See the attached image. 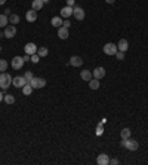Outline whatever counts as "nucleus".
Masks as SVG:
<instances>
[{
  "instance_id": "nucleus-22",
  "label": "nucleus",
  "mask_w": 148,
  "mask_h": 165,
  "mask_svg": "<svg viewBox=\"0 0 148 165\" xmlns=\"http://www.w3.org/2000/svg\"><path fill=\"white\" fill-rule=\"evenodd\" d=\"M130 134H132V131L129 130V128H123V130L120 131L121 140H126V138H130Z\"/></svg>"
},
{
  "instance_id": "nucleus-33",
  "label": "nucleus",
  "mask_w": 148,
  "mask_h": 165,
  "mask_svg": "<svg viewBox=\"0 0 148 165\" xmlns=\"http://www.w3.org/2000/svg\"><path fill=\"white\" fill-rule=\"evenodd\" d=\"M67 6L74 7V0H67Z\"/></svg>"
},
{
  "instance_id": "nucleus-27",
  "label": "nucleus",
  "mask_w": 148,
  "mask_h": 165,
  "mask_svg": "<svg viewBox=\"0 0 148 165\" xmlns=\"http://www.w3.org/2000/svg\"><path fill=\"white\" fill-rule=\"evenodd\" d=\"M3 100H5V103L6 104H14L15 103V97L14 95H5Z\"/></svg>"
},
{
  "instance_id": "nucleus-10",
  "label": "nucleus",
  "mask_w": 148,
  "mask_h": 165,
  "mask_svg": "<svg viewBox=\"0 0 148 165\" xmlns=\"http://www.w3.org/2000/svg\"><path fill=\"white\" fill-rule=\"evenodd\" d=\"M92 76H94L95 79L99 80V79H102V77L105 76V69L101 67V66H99V67H95V69L92 70Z\"/></svg>"
},
{
  "instance_id": "nucleus-25",
  "label": "nucleus",
  "mask_w": 148,
  "mask_h": 165,
  "mask_svg": "<svg viewBox=\"0 0 148 165\" xmlns=\"http://www.w3.org/2000/svg\"><path fill=\"white\" fill-rule=\"evenodd\" d=\"M37 54H39V57H46L47 55V48H45V46H41V48L37 49Z\"/></svg>"
},
{
  "instance_id": "nucleus-3",
  "label": "nucleus",
  "mask_w": 148,
  "mask_h": 165,
  "mask_svg": "<svg viewBox=\"0 0 148 165\" xmlns=\"http://www.w3.org/2000/svg\"><path fill=\"white\" fill-rule=\"evenodd\" d=\"M30 85L33 86V89H40V88H45L46 86V80L43 77H33Z\"/></svg>"
},
{
  "instance_id": "nucleus-7",
  "label": "nucleus",
  "mask_w": 148,
  "mask_h": 165,
  "mask_svg": "<svg viewBox=\"0 0 148 165\" xmlns=\"http://www.w3.org/2000/svg\"><path fill=\"white\" fill-rule=\"evenodd\" d=\"M24 62L25 61H24L22 57H14V58H12V62H11V66H12L15 70H20V69H22Z\"/></svg>"
},
{
  "instance_id": "nucleus-24",
  "label": "nucleus",
  "mask_w": 148,
  "mask_h": 165,
  "mask_svg": "<svg viewBox=\"0 0 148 165\" xmlns=\"http://www.w3.org/2000/svg\"><path fill=\"white\" fill-rule=\"evenodd\" d=\"M7 24H9L7 15H0V27H6Z\"/></svg>"
},
{
  "instance_id": "nucleus-26",
  "label": "nucleus",
  "mask_w": 148,
  "mask_h": 165,
  "mask_svg": "<svg viewBox=\"0 0 148 165\" xmlns=\"http://www.w3.org/2000/svg\"><path fill=\"white\" fill-rule=\"evenodd\" d=\"M6 69H7V61L6 60H0V73L6 71Z\"/></svg>"
},
{
  "instance_id": "nucleus-31",
  "label": "nucleus",
  "mask_w": 148,
  "mask_h": 165,
  "mask_svg": "<svg viewBox=\"0 0 148 165\" xmlns=\"http://www.w3.org/2000/svg\"><path fill=\"white\" fill-rule=\"evenodd\" d=\"M62 25H64V27H65V28H70V25H71V22H70V21H68V20H65V21H64V22H62Z\"/></svg>"
},
{
  "instance_id": "nucleus-12",
  "label": "nucleus",
  "mask_w": 148,
  "mask_h": 165,
  "mask_svg": "<svg viewBox=\"0 0 148 165\" xmlns=\"http://www.w3.org/2000/svg\"><path fill=\"white\" fill-rule=\"evenodd\" d=\"M96 162H98V165H110V158L105 153H101V155H98Z\"/></svg>"
},
{
  "instance_id": "nucleus-23",
  "label": "nucleus",
  "mask_w": 148,
  "mask_h": 165,
  "mask_svg": "<svg viewBox=\"0 0 148 165\" xmlns=\"http://www.w3.org/2000/svg\"><path fill=\"white\" fill-rule=\"evenodd\" d=\"M9 22H11V24H18V22H20V15L11 14L9 15Z\"/></svg>"
},
{
  "instance_id": "nucleus-35",
  "label": "nucleus",
  "mask_w": 148,
  "mask_h": 165,
  "mask_svg": "<svg viewBox=\"0 0 148 165\" xmlns=\"http://www.w3.org/2000/svg\"><path fill=\"white\" fill-rule=\"evenodd\" d=\"M3 98H5V97H3V92H2V91H0V103H2V101H3Z\"/></svg>"
},
{
  "instance_id": "nucleus-38",
  "label": "nucleus",
  "mask_w": 148,
  "mask_h": 165,
  "mask_svg": "<svg viewBox=\"0 0 148 165\" xmlns=\"http://www.w3.org/2000/svg\"><path fill=\"white\" fill-rule=\"evenodd\" d=\"M5 3H6V0H0V6H2V5H5Z\"/></svg>"
},
{
  "instance_id": "nucleus-8",
  "label": "nucleus",
  "mask_w": 148,
  "mask_h": 165,
  "mask_svg": "<svg viewBox=\"0 0 148 165\" xmlns=\"http://www.w3.org/2000/svg\"><path fill=\"white\" fill-rule=\"evenodd\" d=\"M73 15H74V18L76 20H79V21H81V20H85V11H83V7H80V6H74L73 7Z\"/></svg>"
},
{
  "instance_id": "nucleus-2",
  "label": "nucleus",
  "mask_w": 148,
  "mask_h": 165,
  "mask_svg": "<svg viewBox=\"0 0 148 165\" xmlns=\"http://www.w3.org/2000/svg\"><path fill=\"white\" fill-rule=\"evenodd\" d=\"M120 146L124 147V149H128V150H130V152H135V150H138L139 143H138L136 140H132V138H126V140H121Z\"/></svg>"
},
{
  "instance_id": "nucleus-6",
  "label": "nucleus",
  "mask_w": 148,
  "mask_h": 165,
  "mask_svg": "<svg viewBox=\"0 0 148 165\" xmlns=\"http://www.w3.org/2000/svg\"><path fill=\"white\" fill-rule=\"evenodd\" d=\"M25 83H28V82L25 80L24 76H15L14 79H12V85H14L15 88H22Z\"/></svg>"
},
{
  "instance_id": "nucleus-28",
  "label": "nucleus",
  "mask_w": 148,
  "mask_h": 165,
  "mask_svg": "<svg viewBox=\"0 0 148 165\" xmlns=\"http://www.w3.org/2000/svg\"><path fill=\"white\" fill-rule=\"evenodd\" d=\"M24 77H25V80H27V82L30 83V82H31V79L34 77V75L31 73V71H25V75H24Z\"/></svg>"
},
{
  "instance_id": "nucleus-21",
  "label": "nucleus",
  "mask_w": 148,
  "mask_h": 165,
  "mask_svg": "<svg viewBox=\"0 0 148 165\" xmlns=\"http://www.w3.org/2000/svg\"><path fill=\"white\" fill-rule=\"evenodd\" d=\"M21 89H22V94H24V95H30V94L33 92V86H31L30 83H25Z\"/></svg>"
},
{
  "instance_id": "nucleus-4",
  "label": "nucleus",
  "mask_w": 148,
  "mask_h": 165,
  "mask_svg": "<svg viewBox=\"0 0 148 165\" xmlns=\"http://www.w3.org/2000/svg\"><path fill=\"white\" fill-rule=\"evenodd\" d=\"M3 34L6 39H12L16 36V27L15 25H6L5 27V31H3Z\"/></svg>"
},
{
  "instance_id": "nucleus-13",
  "label": "nucleus",
  "mask_w": 148,
  "mask_h": 165,
  "mask_svg": "<svg viewBox=\"0 0 148 165\" xmlns=\"http://www.w3.org/2000/svg\"><path fill=\"white\" fill-rule=\"evenodd\" d=\"M25 20H27L28 22H34V21L37 20V12H36L34 9L27 11V12H25Z\"/></svg>"
},
{
  "instance_id": "nucleus-18",
  "label": "nucleus",
  "mask_w": 148,
  "mask_h": 165,
  "mask_svg": "<svg viewBox=\"0 0 148 165\" xmlns=\"http://www.w3.org/2000/svg\"><path fill=\"white\" fill-rule=\"evenodd\" d=\"M43 5H45V3H43L41 0H33V2H31V9H34L36 12H39L41 7H43Z\"/></svg>"
},
{
  "instance_id": "nucleus-17",
  "label": "nucleus",
  "mask_w": 148,
  "mask_h": 165,
  "mask_svg": "<svg viewBox=\"0 0 148 165\" xmlns=\"http://www.w3.org/2000/svg\"><path fill=\"white\" fill-rule=\"evenodd\" d=\"M80 77L85 80V82H89L94 76H92V71H90V70H81V71H80Z\"/></svg>"
},
{
  "instance_id": "nucleus-40",
  "label": "nucleus",
  "mask_w": 148,
  "mask_h": 165,
  "mask_svg": "<svg viewBox=\"0 0 148 165\" xmlns=\"http://www.w3.org/2000/svg\"><path fill=\"white\" fill-rule=\"evenodd\" d=\"M0 52H2V46H0Z\"/></svg>"
},
{
  "instance_id": "nucleus-39",
  "label": "nucleus",
  "mask_w": 148,
  "mask_h": 165,
  "mask_svg": "<svg viewBox=\"0 0 148 165\" xmlns=\"http://www.w3.org/2000/svg\"><path fill=\"white\" fill-rule=\"evenodd\" d=\"M41 2H43V3H47V2H49V0H41Z\"/></svg>"
},
{
  "instance_id": "nucleus-9",
  "label": "nucleus",
  "mask_w": 148,
  "mask_h": 165,
  "mask_svg": "<svg viewBox=\"0 0 148 165\" xmlns=\"http://www.w3.org/2000/svg\"><path fill=\"white\" fill-rule=\"evenodd\" d=\"M37 46H36V43H33V42H30V43H27L25 46H24V51H25V54H28L30 57L34 54H37Z\"/></svg>"
},
{
  "instance_id": "nucleus-5",
  "label": "nucleus",
  "mask_w": 148,
  "mask_h": 165,
  "mask_svg": "<svg viewBox=\"0 0 148 165\" xmlns=\"http://www.w3.org/2000/svg\"><path fill=\"white\" fill-rule=\"evenodd\" d=\"M119 49H117V45H114V43H105L104 45V52L107 55H115V52H117Z\"/></svg>"
},
{
  "instance_id": "nucleus-11",
  "label": "nucleus",
  "mask_w": 148,
  "mask_h": 165,
  "mask_svg": "<svg viewBox=\"0 0 148 165\" xmlns=\"http://www.w3.org/2000/svg\"><path fill=\"white\" fill-rule=\"evenodd\" d=\"M70 66H73V67H81L83 66V60H81L80 57H77V55H73L70 58Z\"/></svg>"
},
{
  "instance_id": "nucleus-37",
  "label": "nucleus",
  "mask_w": 148,
  "mask_h": 165,
  "mask_svg": "<svg viewBox=\"0 0 148 165\" xmlns=\"http://www.w3.org/2000/svg\"><path fill=\"white\" fill-rule=\"evenodd\" d=\"M5 15H11V9H6V11H5Z\"/></svg>"
},
{
  "instance_id": "nucleus-29",
  "label": "nucleus",
  "mask_w": 148,
  "mask_h": 165,
  "mask_svg": "<svg viewBox=\"0 0 148 165\" xmlns=\"http://www.w3.org/2000/svg\"><path fill=\"white\" fill-rule=\"evenodd\" d=\"M30 61H31V62H34V64H37V62L40 61V57H39V54H34V55H31Z\"/></svg>"
},
{
  "instance_id": "nucleus-20",
  "label": "nucleus",
  "mask_w": 148,
  "mask_h": 165,
  "mask_svg": "<svg viewBox=\"0 0 148 165\" xmlns=\"http://www.w3.org/2000/svg\"><path fill=\"white\" fill-rule=\"evenodd\" d=\"M99 85H101L99 80H98V79H95V77H92V79L89 80V88H90V89H98V88H99Z\"/></svg>"
},
{
  "instance_id": "nucleus-19",
  "label": "nucleus",
  "mask_w": 148,
  "mask_h": 165,
  "mask_svg": "<svg viewBox=\"0 0 148 165\" xmlns=\"http://www.w3.org/2000/svg\"><path fill=\"white\" fill-rule=\"evenodd\" d=\"M62 18L61 16H54L52 20H50V24L54 25V27H56V28H59V27H62Z\"/></svg>"
},
{
  "instance_id": "nucleus-30",
  "label": "nucleus",
  "mask_w": 148,
  "mask_h": 165,
  "mask_svg": "<svg viewBox=\"0 0 148 165\" xmlns=\"http://www.w3.org/2000/svg\"><path fill=\"white\" fill-rule=\"evenodd\" d=\"M114 57L117 58V60H124V52H120V51H117Z\"/></svg>"
},
{
  "instance_id": "nucleus-1",
  "label": "nucleus",
  "mask_w": 148,
  "mask_h": 165,
  "mask_svg": "<svg viewBox=\"0 0 148 165\" xmlns=\"http://www.w3.org/2000/svg\"><path fill=\"white\" fill-rule=\"evenodd\" d=\"M12 76L9 73H0V88L3 91H6L11 85H12Z\"/></svg>"
},
{
  "instance_id": "nucleus-32",
  "label": "nucleus",
  "mask_w": 148,
  "mask_h": 165,
  "mask_svg": "<svg viewBox=\"0 0 148 165\" xmlns=\"http://www.w3.org/2000/svg\"><path fill=\"white\" fill-rule=\"evenodd\" d=\"M110 164H111V165H117V164H119V159H110Z\"/></svg>"
},
{
  "instance_id": "nucleus-34",
  "label": "nucleus",
  "mask_w": 148,
  "mask_h": 165,
  "mask_svg": "<svg viewBox=\"0 0 148 165\" xmlns=\"http://www.w3.org/2000/svg\"><path fill=\"white\" fill-rule=\"evenodd\" d=\"M22 58H24V61H30V58H31V57H30L28 54H25L24 57H22Z\"/></svg>"
},
{
  "instance_id": "nucleus-16",
  "label": "nucleus",
  "mask_w": 148,
  "mask_h": 165,
  "mask_svg": "<svg viewBox=\"0 0 148 165\" xmlns=\"http://www.w3.org/2000/svg\"><path fill=\"white\" fill-rule=\"evenodd\" d=\"M68 36H70V33H68V28H65L64 25L58 28V37H59V39L65 40V39H68Z\"/></svg>"
},
{
  "instance_id": "nucleus-14",
  "label": "nucleus",
  "mask_w": 148,
  "mask_h": 165,
  "mask_svg": "<svg viewBox=\"0 0 148 165\" xmlns=\"http://www.w3.org/2000/svg\"><path fill=\"white\" fill-rule=\"evenodd\" d=\"M73 15V7L71 6H64L61 9V18H70Z\"/></svg>"
},
{
  "instance_id": "nucleus-36",
  "label": "nucleus",
  "mask_w": 148,
  "mask_h": 165,
  "mask_svg": "<svg viewBox=\"0 0 148 165\" xmlns=\"http://www.w3.org/2000/svg\"><path fill=\"white\" fill-rule=\"evenodd\" d=\"M105 2H107V3H108V5H113V3H114V2H115V0H105Z\"/></svg>"
},
{
  "instance_id": "nucleus-15",
  "label": "nucleus",
  "mask_w": 148,
  "mask_h": 165,
  "mask_svg": "<svg viewBox=\"0 0 148 165\" xmlns=\"http://www.w3.org/2000/svg\"><path fill=\"white\" fill-rule=\"evenodd\" d=\"M117 49L120 51V52H126L129 49V42L126 39H120V42L117 43Z\"/></svg>"
}]
</instances>
